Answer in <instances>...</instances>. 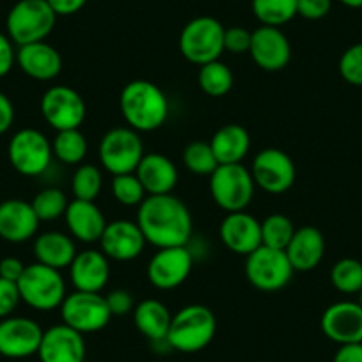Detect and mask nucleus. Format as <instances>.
I'll return each instance as SVG.
<instances>
[{"label":"nucleus","mask_w":362,"mask_h":362,"mask_svg":"<svg viewBox=\"0 0 362 362\" xmlns=\"http://www.w3.org/2000/svg\"><path fill=\"white\" fill-rule=\"evenodd\" d=\"M330 283L344 295H355L362 291V261L355 257H343L330 268Z\"/></svg>","instance_id":"34"},{"label":"nucleus","mask_w":362,"mask_h":362,"mask_svg":"<svg viewBox=\"0 0 362 362\" xmlns=\"http://www.w3.org/2000/svg\"><path fill=\"white\" fill-rule=\"evenodd\" d=\"M20 302H22V298H20L18 284L0 277V320L13 316Z\"/></svg>","instance_id":"41"},{"label":"nucleus","mask_w":362,"mask_h":362,"mask_svg":"<svg viewBox=\"0 0 362 362\" xmlns=\"http://www.w3.org/2000/svg\"><path fill=\"white\" fill-rule=\"evenodd\" d=\"M62 323L80 334L100 332L110 323L112 313L102 293L73 291L61 304Z\"/></svg>","instance_id":"11"},{"label":"nucleus","mask_w":362,"mask_h":362,"mask_svg":"<svg viewBox=\"0 0 362 362\" xmlns=\"http://www.w3.org/2000/svg\"><path fill=\"white\" fill-rule=\"evenodd\" d=\"M210 146L214 149L218 165L242 163V160L249 155L250 135L242 124L229 123L215 132Z\"/></svg>","instance_id":"28"},{"label":"nucleus","mask_w":362,"mask_h":362,"mask_svg":"<svg viewBox=\"0 0 362 362\" xmlns=\"http://www.w3.org/2000/svg\"><path fill=\"white\" fill-rule=\"evenodd\" d=\"M250 41H252V33L245 27H228L224 30V52L229 54H249Z\"/></svg>","instance_id":"40"},{"label":"nucleus","mask_w":362,"mask_h":362,"mask_svg":"<svg viewBox=\"0 0 362 362\" xmlns=\"http://www.w3.org/2000/svg\"><path fill=\"white\" fill-rule=\"evenodd\" d=\"M293 267L284 250L259 245L245 256V277L250 286L259 291H279L290 284Z\"/></svg>","instance_id":"9"},{"label":"nucleus","mask_w":362,"mask_h":362,"mask_svg":"<svg viewBox=\"0 0 362 362\" xmlns=\"http://www.w3.org/2000/svg\"><path fill=\"white\" fill-rule=\"evenodd\" d=\"M298 0H252V13L261 25L283 27L297 16Z\"/></svg>","instance_id":"32"},{"label":"nucleus","mask_w":362,"mask_h":362,"mask_svg":"<svg viewBox=\"0 0 362 362\" xmlns=\"http://www.w3.org/2000/svg\"><path fill=\"white\" fill-rule=\"evenodd\" d=\"M16 64L29 78L37 82H50L61 75L62 55L47 41H37V43L18 47Z\"/></svg>","instance_id":"23"},{"label":"nucleus","mask_w":362,"mask_h":362,"mask_svg":"<svg viewBox=\"0 0 362 362\" xmlns=\"http://www.w3.org/2000/svg\"><path fill=\"white\" fill-rule=\"evenodd\" d=\"M69 279L76 291L102 293L110 279V259L102 250L87 249L76 252L69 264Z\"/></svg>","instance_id":"21"},{"label":"nucleus","mask_w":362,"mask_h":362,"mask_svg":"<svg viewBox=\"0 0 362 362\" xmlns=\"http://www.w3.org/2000/svg\"><path fill=\"white\" fill-rule=\"evenodd\" d=\"M144 155L141 134L130 127L112 128L100 141V163L112 176L135 173Z\"/></svg>","instance_id":"8"},{"label":"nucleus","mask_w":362,"mask_h":362,"mask_svg":"<svg viewBox=\"0 0 362 362\" xmlns=\"http://www.w3.org/2000/svg\"><path fill=\"white\" fill-rule=\"evenodd\" d=\"M250 174L256 187L272 196H281L295 185L297 167L286 151L277 148L261 149L252 160Z\"/></svg>","instance_id":"13"},{"label":"nucleus","mask_w":362,"mask_h":362,"mask_svg":"<svg viewBox=\"0 0 362 362\" xmlns=\"http://www.w3.org/2000/svg\"><path fill=\"white\" fill-rule=\"evenodd\" d=\"M15 123V105L6 93L0 90V135H4Z\"/></svg>","instance_id":"46"},{"label":"nucleus","mask_w":362,"mask_h":362,"mask_svg":"<svg viewBox=\"0 0 362 362\" xmlns=\"http://www.w3.org/2000/svg\"><path fill=\"white\" fill-rule=\"evenodd\" d=\"M40 218L33 204L23 199L0 203V238L9 243H23L36 238Z\"/></svg>","instance_id":"22"},{"label":"nucleus","mask_w":362,"mask_h":362,"mask_svg":"<svg viewBox=\"0 0 362 362\" xmlns=\"http://www.w3.org/2000/svg\"><path fill=\"white\" fill-rule=\"evenodd\" d=\"M16 64V50L15 43L8 34L0 33V78L11 73V69Z\"/></svg>","instance_id":"44"},{"label":"nucleus","mask_w":362,"mask_h":362,"mask_svg":"<svg viewBox=\"0 0 362 362\" xmlns=\"http://www.w3.org/2000/svg\"><path fill=\"white\" fill-rule=\"evenodd\" d=\"M358 304L362 305V291H361V293H358Z\"/></svg>","instance_id":"50"},{"label":"nucleus","mask_w":362,"mask_h":362,"mask_svg":"<svg viewBox=\"0 0 362 362\" xmlns=\"http://www.w3.org/2000/svg\"><path fill=\"white\" fill-rule=\"evenodd\" d=\"M57 15L47 0H18L8 13L6 30L18 47L45 41L55 29Z\"/></svg>","instance_id":"4"},{"label":"nucleus","mask_w":362,"mask_h":362,"mask_svg":"<svg viewBox=\"0 0 362 362\" xmlns=\"http://www.w3.org/2000/svg\"><path fill=\"white\" fill-rule=\"evenodd\" d=\"M197 82H199L201 90L206 96H210V98H222V96H226L233 89L235 76H233L229 66L218 59V61L199 66Z\"/></svg>","instance_id":"30"},{"label":"nucleus","mask_w":362,"mask_h":362,"mask_svg":"<svg viewBox=\"0 0 362 362\" xmlns=\"http://www.w3.org/2000/svg\"><path fill=\"white\" fill-rule=\"evenodd\" d=\"M119 110L135 132H155L169 119V98L149 80H132L121 90Z\"/></svg>","instance_id":"2"},{"label":"nucleus","mask_w":362,"mask_h":362,"mask_svg":"<svg viewBox=\"0 0 362 362\" xmlns=\"http://www.w3.org/2000/svg\"><path fill=\"white\" fill-rule=\"evenodd\" d=\"M332 362H362V343L339 344Z\"/></svg>","instance_id":"48"},{"label":"nucleus","mask_w":362,"mask_h":362,"mask_svg":"<svg viewBox=\"0 0 362 362\" xmlns=\"http://www.w3.org/2000/svg\"><path fill=\"white\" fill-rule=\"evenodd\" d=\"M34 211H36L40 222H52L64 217L68 210V197L57 187H48V189L40 190L30 201Z\"/></svg>","instance_id":"36"},{"label":"nucleus","mask_w":362,"mask_h":362,"mask_svg":"<svg viewBox=\"0 0 362 362\" xmlns=\"http://www.w3.org/2000/svg\"><path fill=\"white\" fill-rule=\"evenodd\" d=\"M112 196L123 206H141L142 201L148 197L144 187L139 181L137 174H117L112 177Z\"/></svg>","instance_id":"38"},{"label":"nucleus","mask_w":362,"mask_h":362,"mask_svg":"<svg viewBox=\"0 0 362 362\" xmlns=\"http://www.w3.org/2000/svg\"><path fill=\"white\" fill-rule=\"evenodd\" d=\"M170 322H173V315L163 302L155 300V298H146L135 305V329L153 343L165 341Z\"/></svg>","instance_id":"29"},{"label":"nucleus","mask_w":362,"mask_h":362,"mask_svg":"<svg viewBox=\"0 0 362 362\" xmlns=\"http://www.w3.org/2000/svg\"><path fill=\"white\" fill-rule=\"evenodd\" d=\"M100 250L112 261H134L142 254L146 247V238L137 222L112 221L107 224L102 238Z\"/></svg>","instance_id":"18"},{"label":"nucleus","mask_w":362,"mask_h":362,"mask_svg":"<svg viewBox=\"0 0 362 362\" xmlns=\"http://www.w3.org/2000/svg\"><path fill=\"white\" fill-rule=\"evenodd\" d=\"M43 332L40 323L25 316H8L0 320V355L8 358L36 355Z\"/></svg>","instance_id":"15"},{"label":"nucleus","mask_w":362,"mask_h":362,"mask_svg":"<svg viewBox=\"0 0 362 362\" xmlns=\"http://www.w3.org/2000/svg\"><path fill=\"white\" fill-rule=\"evenodd\" d=\"M194 268V256L187 245L158 249L149 259L146 276L156 290H176L190 277Z\"/></svg>","instance_id":"14"},{"label":"nucleus","mask_w":362,"mask_h":362,"mask_svg":"<svg viewBox=\"0 0 362 362\" xmlns=\"http://www.w3.org/2000/svg\"><path fill=\"white\" fill-rule=\"evenodd\" d=\"M137 226L146 243L156 249L187 245L194 231L192 214L173 194L146 197L137 210Z\"/></svg>","instance_id":"1"},{"label":"nucleus","mask_w":362,"mask_h":362,"mask_svg":"<svg viewBox=\"0 0 362 362\" xmlns=\"http://www.w3.org/2000/svg\"><path fill=\"white\" fill-rule=\"evenodd\" d=\"M295 224L290 217L283 214H272L261 222V245L270 249L286 250L288 243L295 235Z\"/></svg>","instance_id":"33"},{"label":"nucleus","mask_w":362,"mask_h":362,"mask_svg":"<svg viewBox=\"0 0 362 362\" xmlns=\"http://www.w3.org/2000/svg\"><path fill=\"white\" fill-rule=\"evenodd\" d=\"M183 165L187 167L189 173L196 174V176H211L218 167V162L215 158L210 142H190L183 151Z\"/></svg>","instance_id":"37"},{"label":"nucleus","mask_w":362,"mask_h":362,"mask_svg":"<svg viewBox=\"0 0 362 362\" xmlns=\"http://www.w3.org/2000/svg\"><path fill=\"white\" fill-rule=\"evenodd\" d=\"M337 69L344 82L355 87H362V41L351 45L343 52Z\"/></svg>","instance_id":"39"},{"label":"nucleus","mask_w":362,"mask_h":362,"mask_svg":"<svg viewBox=\"0 0 362 362\" xmlns=\"http://www.w3.org/2000/svg\"><path fill=\"white\" fill-rule=\"evenodd\" d=\"M284 252L295 272H311L325 256V236L315 226H302L295 231Z\"/></svg>","instance_id":"26"},{"label":"nucleus","mask_w":362,"mask_h":362,"mask_svg":"<svg viewBox=\"0 0 362 362\" xmlns=\"http://www.w3.org/2000/svg\"><path fill=\"white\" fill-rule=\"evenodd\" d=\"M8 156L13 169L27 177L41 176L50 167L54 158L52 142L36 128H23L11 137Z\"/></svg>","instance_id":"10"},{"label":"nucleus","mask_w":362,"mask_h":362,"mask_svg":"<svg viewBox=\"0 0 362 362\" xmlns=\"http://www.w3.org/2000/svg\"><path fill=\"white\" fill-rule=\"evenodd\" d=\"M103 187L102 170L93 163L76 165L71 177V192L75 199L96 201Z\"/></svg>","instance_id":"35"},{"label":"nucleus","mask_w":362,"mask_h":362,"mask_svg":"<svg viewBox=\"0 0 362 362\" xmlns=\"http://www.w3.org/2000/svg\"><path fill=\"white\" fill-rule=\"evenodd\" d=\"M105 300L112 316L128 315V313H134L135 309L134 295L128 290H121V288L112 290L109 295H105Z\"/></svg>","instance_id":"42"},{"label":"nucleus","mask_w":362,"mask_h":362,"mask_svg":"<svg viewBox=\"0 0 362 362\" xmlns=\"http://www.w3.org/2000/svg\"><path fill=\"white\" fill-rule=\"evenodd\" d=\"M16 284H18L22 302L41 313L61 308L68 295L61 270H55V268L41 264L37 261L27 264L23 276Z\"/></svg>","instance_id":"5"},{"label":"nucleus","mask_w":362,"mask_h":362,"mask_svg":"<svg viewBox=\"0 0 362 362\" xmlns=\"http://www.w3.org/2000/svg\"><path fill=\"white\" fill-rule=\"evenodd\" d=\"M57 16H71L82 11L87 0H47Z\"/></svg>","instance_id":"47"},{"label":"nucleus","mask_w":362,"mask_h":362,"mask_svg":"<svg viewBox=\"0 0 362 362\" xmlns=\"http://www.w3.org/2000/svg\"><path fill=\"white\" fill-rule=\"evenodd\" d=\"M41 362H83L86 361V341L83 334L71 327L54 325L43 332L40 350Z\"/></svg>","instance_id":"20"},{"label":"nucleus","mask_w":362,"mask_h":362,"mask_svg":"<svg viewBox=\"0 0 362 362\" xmlns=\"http://www.w3.org/2000/svg\"><path fill=\"white\" fill-rule=\"evenodd\" d=\"M339 2L350 9H361L362 8V0H339Z\"/></svg>","instance_id":"49"},{"label":"nucleus","mask_w":362,"mask_h":362,"mask_svg":"<svg viewBox=\"0 0 362 362\" xmlns=\"http://www.w3.org/2000/svg\"><path fill=\"white\" fill-rule=\"evenodd\" d=\"M218 236L233 254L249 256L261 245V222L245 210L226 214L218 228Z\"/></svg>","instance_id":"19"},{"label":"nucleus","mask_w":362,"mask_h":362,"mask_svg":"<svg viewBox=\"0 0 362 362\" xmlns=\"http://www.w3.org/2000/svg\"><path fill=\"white\" fill-rule=\"evenodd\" d=\"M52 149L59 162L66 163V165H80L87 156L89 144L80 128H73V130L57 132L54 142H52Z\"/></svg>","instance_id":"31"},{"label":"nucleus","mask_w":362,"mask_h":362,"mask_svg":"<svg viewBox=\"0 0 362 362\" xmlns=\"http://www.w3.org/2000/svg\"><path fill=\"white\" fill-rule=\"evenodd\" d=\"M43 119L55 132L80 128L86 121L87 107L78 90L69 86H52L41 96Z\"/></svg>","instance_id":"12"},{"label":"nucleus","mask_w":362,"mask_h":362,"mask_svg":"<svg viewBox=\"0 0 362 362\" xmlns=\"http://www.w3.org/2000/svg\"><path fill=\"white\" fill-rule=\"evenodd\" d=\"M34 256L36 261L55 270L69 268L76 256V247L71 235L61 231L41 233L34 238Z\"/></svg>","instance_id":"27"},{"label":"nucleus","mask_w":362,"mask_h":362,"mask_svg":"<svg viewBox=\"0 0 362 362\" xmlns=\"http://www.w3.org/2000/svg\"><path fill=\"white\" fill-rule=\"evenodd\" d=\"M210 192L215 204L226 214L247 210L254 199L256 183L250 169L242 163L218 165L210 176Z\"/></svg>","instance_id":"7"},{"label":"nucleus","mask_w":362,"mask_h":362,"mask_svg":"<svg viewBox=\"0 0 362 362\" xmlns=\"http://www.w3.org/2000/svg\"><path fill=\"white\" fill-rule=\"evenodd\" d=\"M217 318L208 305L190 304L173 315L165 343L181 354H197L214 341Z\"/></svg>","instance_id":"3"},{"label":"nucleus","mask_w":362,"mask_h":362,"mask_svg":"<svg viewBox=\"0 0 362 362\" xmlns=\"http://www.w3.org/2000/svg\"><path fill=\"white\" fill-rule=\"evenodd\" d=\"M250 57L263 71H283L291 61V45L279 27L261 25L252 33Z\"/></svg>","instance_id":"16"},{"label":"nucleus","mask_w":362,"mask_h":362,"mask_svg":"<svg viewBox=\"0 0 362 362\" xmlns=\"http://www.w3.org/2000/svg\"><path fill=\"white\" fill-rule=\"evenodd\" d=\"M322 332L337 344L362 343V305L341 300L330 304L320 320Z\"/></svg>","instance_id":"17"},{"label":"nucleus","mask_w":362,"mask_h":362,"mask_svg":"<svg viewBox=\"0 0 362 362\" xmlns=\"http://www.w3.org/2000/svg\"><path fill=\"white\" fill-rule=\"evenodd\" d=\"M332 9V0H298L297 15L305 20H322Z\"/></svg>","instance_id":"43"},{"label":"nucleus","mask_w":362,"mask_h":362,"mask_svg":"<svg viewBox=\"0 0 362 362\" xmlns=\"http://www.w3.org/2000/svg\"><path fill=\"white\" fill-rule=\"evenodd\" d=\"M71 238L82 243H96L107 228V218L95 201L73 199L64 214Z\"/></svg>","instance_id":"24"},{"label":"nucleus","mask_w":362,"mask_h":362,"mask_svg":"<svg viewBox=\"0 0 362 362\" xmlns=\"http://www.w3.org/2000/svg\"><path fill=\"white\" fill-rule=\"evenodd\" d=\"M27 264H23L22 259L15 256H8L4 259H0V277L11 283H18L20 277L23 276Z\"/></svg>","instance_id":"45"},{"label":"nucleus","mask_w":362,"mask_h":362,"mask_svg":"<svg viewBox=\"0 0 362 362\" xmlns=\"http://www.w3.org/2000/svg\"><path fill=\"white\" fill-rule=\"evenodd\" d=\"M135 174L148 196L173 194L177 185V167L162 153H148L142 156Z\"/></svg>","instance_id":"25"},{"label":"nucleus","mask_w":362,"mask_h":362,"mask_svg":"<svg viewBox=\"0 0 362 362\" xmlns=\"http://www.w3.org/2000/svg\"><path fill=\"white\" fill-rule=\"evenodd\" d=\"M224 25L214 16H197L180 33V52L189 62L204 66L224 54Z\"/></svg>","instance_id":"6"}]
</instances>
